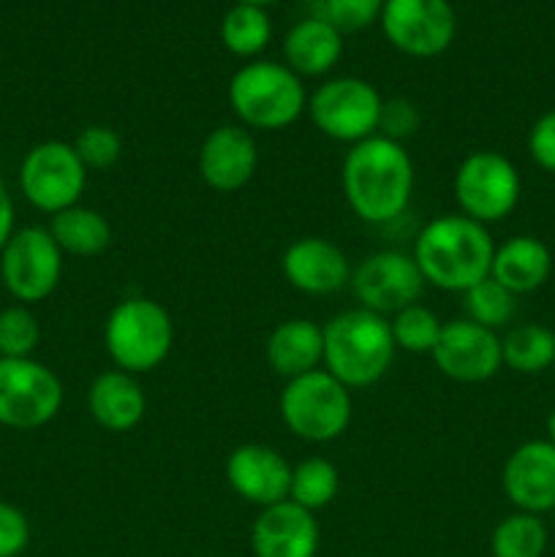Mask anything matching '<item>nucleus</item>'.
Returning a JSON list of instances; mask_svg holds the SVG:
<instances>
[{"label": "nucleus", "instance_id": "obj_1", "mask_svg": "<svg viewBox=\"0 0 555 557\" xmlns=\"http://www.w3.org/2000/svg\"><path fill=\"white\" fill-rule=\"evenodd\" d=\"M414 161L406 145L375 134L348 147L341 166L346 205L359 221L384 226L406 212L414 196Z\"/></svg>", "mask_w": 555, "mask_h": 557}, {"label": "nucleus", "instance_id": "obj_2", "mask_svg": "<svg viewBox=\"0 0 555 557\" xmlns=\"http://www.w3.org/2000/svg\"><path fill=\"white\" fill-rule=\"evenodd\" d=\"M411 256L428 286L462 294L490 275L495 243L488 226L446 212L419 228Z\"/></svg>", "mask_w": 555, "mask_h": 557}, {"label": "nucleus", "instance_id": "obj_3", "mask_svg": "<svg viewBox=\"0 0 555 557\" xmlns=\"http://www.w3.org/2000/svg\"><path fill=\"white\" fill-rule=\"evenodd\" d=\"M324 332V370L346 389H370L390 373L395 362L390 319L365 308H348L332 315Z\"/></svg>", "mask_w": 555, "mask_h": 557}, {"label": "nucleus", "instance_id": "obj_4", "mask_svg": "<svg viewBox=\"0 0 555 557\" xmlns=\"http://www.w3.org/2000/svg\"><path fill=\"white\" fill-rule=\"evenodd\" d=\"M229 107L248 131H283L308 112V92L286 63L250 60L229 79Z\"/></svg>", "mask_w": 555, "mask_h": 557}, {"label": "nucleus", "instance_id": "obj_5", "mask_svg": "<svg viewBox=\"0 0 555 557\" xmlns=\"http://www.w3.org/2000/svg\"><path fill=\"white\" fill-rule=\"evenodd\" d=\"M174 346V321L150 297H125L109 310L103 348L114 368L131 375L152 373L169 359Z\"/></svg>", "mask_w": 555, "mask_h": 557}, {"label": "nucleus", "instance_id": "obj_6", "mask_svg": "<svg viewBox=\"0 0 555 557\" xmlns=\"http://www.w3.org/2000/svg\"><path fill=\"white\" fill-rule=\"evenodd\" d=\"M278 413L292 435L308 444H332L346 435L354 417L351 389L324 368L286 381L278 400Z\"/></svg>", "mask_w": 555, "mask_h": 557}, {"label": "nucleus", "instance_id": "obj_7", "mask_svg": "<svg viewBox=\"0 0 555 557\" xmlns=\"http://www.w3.org/2000/svg\"><path fill=\"white\" fill-rule=\"evenodd\" d=\"M452 190L460 215L490 226L515 212L522 194V180L504 152L473 150L457 166Z\"/></svg>", "mask_w": 555, "mask_h": 557}, {"label": "nucleus", "instance_id": "obj_8", "mask_svg": "<svg viewBox=\"0 0 555 557\" xmlns=\"http://www.w3.org/2000/svg\"><path fill=\"white\" fill-rule=\"evenodd\" d=\"M384 98L359 76H332L308 96V117L326 139L357 145L379 134Z\"/></svg>", "mask_w": 555, "mask_h": 557}, {"label": "nucleus", "instance_id": "obj_9", "mask_svg": "<svg viewBox=\"0 0 555 557\" xmlns=\"http://www.w3.org/2000/svg\"><path fill=\"white\" fill-rule=\"evenodd\" d=\"M87 188V169L71 141L47 139L33 145L20 163V190L38 212L58 215L79 205Z\"/></svg>", "mask_w": 555, "mask_h": 557}, {"label": "nucleus", "instance_id": "obj_10", "mask_svg": "<svg viewBox=\"0 0 555 557\" xmlns=\"http://www.w3.org/2000/svg\"><path fill=\"white\" fill-rule=\"evenodd\" d=\"M63 259L47 226H22L0 250V281L16 305L44 302L60 286Z\"/></svg>", "mask_w": 555, "mask_h": 557}, {"label": "nucleus", "instance_id": "obj_11", "mask_svg": "<svg viewBox=\"0 0 555 557\" xmlns=\"http://www.w3.org/2000/svg\"><path fill=\"white\" fill-rule=\"evenodd\" d=\"M63 381L38 359H0V424L38 430L63 408Z\"/></svg>", "mask_w": 555, "mask_h": 557}, {"label": "nucleus", "instance_id": "obj_12", "mask_svg": "<svg viewBox=\"0 0 555 557\" xmlns=\"http://www.w3.org/2000/svg\"><path fill=\"white\" fill-rule=\"evenodd\" d=\"M384 38L408 58H439L457 36V14L449 0H384Z\"/></svg>", "mask_w": 555, "mask_h": 557}, {"label": "nucleus", "instance_id": "obj_13", "mask_svg": "<svg viewBox=\"0 0 555 557\" xmlns=\"http://www.w3.org/2000/svg\"><path fill=\"white\" fill-rule=\"evenodd\" d=\"M424 286L428 283L417 261L406 250H375L362 264L354 267L351 283H348L359 308L373 310L384 319L408 305H417Z\"/></svg>", "mask_w": 555, "mask_h": 557}, {"label": "nucleus", "instance_id": "obj_14", "mask_svg": "<svg viewBox=\"0 0 555 557\" xmlns=\"http://www.w3.org/2000/svg\"><path fill=\"white\" fill-rule=\"evenodd\" d=\"M430 357L439 373L457 384H484L504 368L498 332L484 330L468 319L444 321Z\"/></svg>", "mask_w": 555, "mask_h": 557}, {"label": "nucleus", "instance_id": "obj_15", "mask_svg": "<svg viewBox=\"0 0 555 557\" xmlns=\"http://www.w3.org/2000/svg\"><path fill=\"white\" fill-rule=\"evenodd\" d=\"M199 177L215 194H237L259 169V145L254 131L223 123L205 136L199 147Z\"/></svg>", "mask_w": 555, "mask_h": 557}, {"label": "nucleus", "instance_id": "obj_16", "mask_svg": "<svg viewBox=\"0 0 555 557\" xmlns=\"http://www.w3.org/2000/svg\"><path fill=\"white\" fill-rule=\"evenodd\" d=\"M288 286L308 297H330L351 283V261L346 250L326 237H299L281 259Z\"/></svg>", "mask_w": 555, "mask_h": 557}, {"label": "nucleus", "instance_id": "obj_17", "mask_svg": "<svg viewBox=\"0 0 555 557\" xmlns=\"http://www.w3.org/2000/svg\"><path fill=\"white\" fill-rule=\"evenodd\" d=\"M501 487L517 511L547 515L555 509V446L526 441L504 462Z\"/></svg>", "mask_w": 555, "mask_h": 557}, {"label": "nucleus", "instance_id": "obj_18", "mask_svg": "<svg viewBox=\"0 0 555 557\" xmlns=\"http://www.w3.org/2000/svg\"><path fill=\"white\" fill-rule=\"evenodd\" d=\"M226 482L245 504L275 506L288 500V484H292V466L278 449L267 444H243L226 457Z\"/></svg>", "mask_w": 555, "mask_h": 557}, {"label": "nucleus", "instance_id": "obj_19", "mask_svg": "<svg viewBox=\"0 0 555 557\" xmlns=\"http://www.w3.org/2000/svg\"><path fill=\"white\" fill-rule=\"evenodd\" d=\"M319 544V520L294 500L261 509L250 528V547L256 557H316Z\"/></svg>", "mask_w": 555, "mask_h": 557}, {"label": "nucleus", "instance_id": "obj_20", "mask_svg": "<svg viewBox=\"0 0 555 557\" xmlns=\"http://www.w3.org/2000/svg\"><path fill=\"white\" fill-rule=\"evenodd\" d=\"M87 408L98 428L109 433H131L147 417V395L139 379L125 370H103L87 389Z\"/></svg>", "mask_w": 555, "mask_h": 557}, {"label": "nucleus", "instance_id": "obj_21", "mask_svg": "<svg viewBox=\"0 0 555 557\" xmlns=\"http://www.w3.org/2000/svg\"><path fill=\"white\" fill-rule=\"evenodd\" d=\"M267 364L275 375L292 381L324 368V332L310 319H286L270 332L264 346Z\"/></svg>", "mask_w": 555, "mask_h": 557}, {"label": "nucleus", "instance_id": "obj_22", "mask_svg": "<svg viewBox=\"0 0 555 557\" xmlns=\"http://www.w3.org/2000/svg\"><path fill=\"white\" fill-rule=\"evenodd\" d=\"M283 58L299 79L326 76L343 58V33L321 16H305L288 27L283 38Z\"/></svg>", "mask_w": 555, "mask_h": 557}, {"label": "nucleus", "instance_id": "obj_23", "mask_svg": "<svg viewBox=\"0 0 555 557\" xmlns=\"http://www.w3.org/2000/svg\"><path fill=\"white\" fill-rule=\"evenodd\" d=\"M550 272H553V253L539 237L517 234L495 245L490 277L509 288L515 297L542 288L550 281Z\"/></svg>", "mask_w": 555, "mask_h": 557}, {"label": "nucleus", "instance_id": "obj_24", "mask_svg": "<svg viewBox=\"0 0 555 557\" xmlns=\"http://www.w3.org/2000/svg\"><path fill=\"white\" fill-rule=\"evenodd\" d=\"M47 228L58 248L63 250V256L96 259V256L107 253L109 245H112V223L96 207H69V210L49 218Z\"/></svg>", "mask_w": 555, "mask_h": 557}, {"label": "nucleus", "instance_id": "obj_25", "mask_svg": "<svg viewBox=\"0 0 555 557\" xmlns=\"http://www.w3.org/2000/svg\"><path fill=\"white\" fill-rule=\"evenodd\" d=\"M504 368L520 375H539L555 368V332L544 324H517L501 337Z\"/></svg>", "mask_w": 555, "mask_h": 557}, {"label": "nucleus", "instance_id": "obj_26", "mask_svg": "<svg viewBox=\"0 0 555 557\" xmlns=\"http://www.w3.org/2000/svg\"><path fill=\"white\" fill-rule=\"evenodd\" d=\"M272 38V20L267 9L248 3H234L221 20V41L234 58L259 60Z\"/></svg>", "mask_w": 555, "mask_h": 557}, {"label": "nucleus", "instance_id": "obj_27", "mask_svg": "<svg viewBox=\"0 0 555 557\" xmlns=\"http://www.w3.org/2000/svg\"><path fill=\"white\" fill-rule=\"evenodd\" d=\"M341 493V471L326 457H308V460L292 466V484H288V500L308 511H321L332 504Z\"/></svg>", "mask_w": 555, "mask_h": 557}, {"label": "nucleus", "instance_id": "obj_28", "mask_svg": "<svg viewBox=\"0 0 555 557\" xmlns=\"http://www.w3.org/2000/svg\"><path fill=\"white\" fill-rule=\"evenodd\" d=\"M550 533L539 515L515 511L493 528L490 553L493 557H542L547 553Z\"/></svg>", "mask_w": 555, "mask_h": 557}, {"label": "nucleus", "instance_id": "obj_29", "mask_svg": "<svg viewBox=\"0 0 555 557\" xmlns=\"http://www.w3.org/2000/svg\"><path fill=\"white\" fill-rule=\"evenodd\" d=\"M462 319L473 321V324L484 326V330H506L517 313V297L509 288L501 286L493 277H484L477 286L462 292Z\"/></svg>", "mask_w": 555, "mask_h": 557}, {"label": "nucleus", "instance_id": "obj_30", "mask_svg": "<svg viewBox=\"0 0 555 557\" xmlns=\"http://www.w3.org/2000/svg\"><path fill=\"white\" fill-rule=\"evenodd\" d=\"M441 326L444 321L433 313L424 305H408V308L397 310L395 315H390V330L392 341H395L397 351L414 354V357H422V354H433L435 343H439Z\"/></svg>", "mask_w": 555, "mask_h": 557}, {"label": "nucleus", "instance_id": "obj_31", "mask_svg": "<svg viewBox=\"0 0 555 557\" xmlns=\"http://www.w3.org/2000/svg\"><path fill=\"white\" fill-rule=\"evenodd\" d=\"M41 343V324L27 305L0 310V359H27Z\"/></svg>", "mask_w": 555, "mask_h": 557}, {"label": "nucleus", "instance_id": "obj_32", "mask_svg": "<svg viewBox=\"0 0 555 557\" xmlns=\"http://www.w3.org/2000/svg\"><path fill=\"white\" fill-rule=\"evenodd\" d=\"M71 145H74L76 156L85 163L87 172L112 169L120 161V156H123V136L112 125H87V128L76 134Z\"/></svg>", "mask_w": 555, "mask_h": 557}, {"label": "nucleus", "instance_id": "obj_33", "mask_svg": "<svg viewBox=\"0 0 555 557\" xmlns=\"http://www.w3.org/2000/svg\"><path fill=\"white\" fill-rule=\"evenodd\" d=\"M381 9H384V0H319L316 16L326 20L346 36V33H359L379 22Z\"/></svg>", "mask_w": 555, "mask_h": 557}, {"label": "nucleus", "instance_id": "obj_34", "mask_svg": "<svg viewBox=\"0 0 555 557\" xmlns=\"http://www.w3.org/2000/svg\"><path fill=\"white\" fill-rule=\"evenodd\" d=\"M419 123H422V117H419V109L411 101H406V98H390L381 107L379 134L403 145V139L417 134Z\"/></svg>", "mask_w": 555, "mask_h": 557}, {"label": "nucleus", "instance_id": "obj_35", "mask_svg": "<svg viewBox=\"0 0 555 557\" xmlns=\"http://www.w3.org/2000/svg\"><path fill=\"white\" fill-rule=\"evenodd\" d=\"M30 544V522L25 511L0 500V557H20Z\"/></svg>", "mask_w": 555, "mask_h": 557}, {"label": "nucleus", "instance_id": "obj_36", "mask_svg": "<svg viewBox=\"0 0 555 557\" xmlns=\"http://www.w3.org/2000/svg\"><path fill=\"white\" fill-rule=\"evenodd\" d=\"M531 161L547 174H555V109L544 112L528 131Z\"/></svg>", "mask_w": 555, "mask_h": 557}, {"label": "nucleus", "instance_id": "obj_37", "mask_svg": "<svg viewBox=\"0 0 555 557\" xmlns=\"http://www.w3.org/2000/svg\"><path fill=\"white\" fill-rule=\"evenodd\" d=\"M16 232V210H14V199H11L9 188L0 180V250L5 248L11 237Z\"/></svg>", "mask_w": 555, "mask_h": 557}, {"label": "nucleus", "instance_id": "obj_38", "mask_svg": "<svg viewBox=\"0 0 555 557\" xmlns=\"http://www.w3.org/2000/svg\"><path fill=\"white\" fill-rule=\"evenodd\" d=\"M544 428H547V438H544V441H550V444L555 446V408H553V411H550L547 424H544Z\"/></svg>", "mask_w": 555, "mask_h": 557}, {"label": "nucleus", "instance_id": "obj_39", "mask_svg": "<svg viewBox=\"0 0 555 557\" xmlns=\"http://www.w3.org/2000/svg\"><path fill=\"white\" fill-rule=\"evenodd\" d=\"M234 3H248V5H259V9H267V5L281 3V0H234Z\"/></svg>", "mask_w": 555, "mask_h": 557}]
</instances>
